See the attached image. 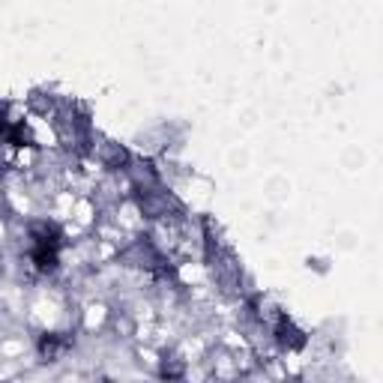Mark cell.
Masks as SVG:
<instances>
[{
    "label": "cell",
    "mask_w": 383,
    "mask_h": 383,
    "mask_svg": "<svg viewBox=\"0 0 383 383\" xmlns=\"http://www.w3.org/2000/svg\"><path fill=\"white\" fill-rule=\"evenodd\" d=\"M0 129H4V117H0Z\"/></svg>",
    "instance_id": "6da1fadb"
}]
</instances>
